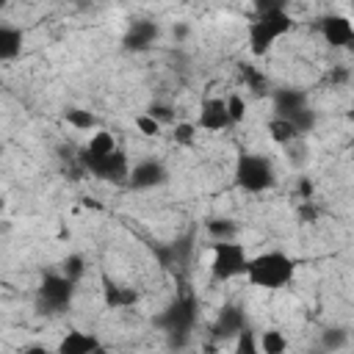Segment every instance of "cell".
Segmentation results:
<instances>
[{
	"label": "cell",
	"instance_id": "cell-1",
	"mask_svg": "<svg viewBox=\"0 0 354 354\" xmlns=\"http://www.w3.org/2000/svg\"><path fill=\"white\" fill-rule=\"evenodd\" d=\"M293 17L285 11L282 3H260L257 17L246 25V39H249V53L252 55H266L285 33H290Z\"/></svg>",
	"mask_w": 354,
	"mask_h": 354
},
{
	"label": "cell",
	"instance_id": "cell-2",
	"mask_svg": "<svg viewBox=\"0 0 354 354\" xmlns=\"http://www.w3.org/2000/svg\"><path fill=\"white\" fill-rule=\"evenodd\" d=\"M293 277H296V260L279 249L254 254L246 268V282L263 290H282L293 282Z\"/></svg>",
	"mask_w": 354,
	"mask_h": 354
},
{
	"label": "cell",
	"instance_id": "cell-3",
	"mask_svg": "<svg viewBox=\"0 0 354 354\" xmlns=\"http://www.w3.org/2000/svg\"><path fill=\"white\" fill-rule=\"evenodd\" d=\"M232 177H235V185L246 194H263L277 183V171H274L271 160L266 155H257V152L238 155Z\"/></svg>",
	"mask_w": 354,
	"mask_h": 354
},
{
	"label": "cell",
	"instance_id": "cell-4",
	"mask_svg": "<svg viewBox=\"0 0 354 354\" xmlns=\"http://www.w3.org/2000/svg\"><path fill=\"white\" fill-rule=\"evenodd\" d=\"M196 324V299L194 296H177L160 315H155V326L160 332H166V337L174 343H185L188 332Z\"/></svg>",
	"mask_w": 354,
	"mask_h": 354
},
{
	"label": "cell",
	"instance_id": "cell-5",
	"mask_svg": "<svg viewBox=\"0 0 354 354\" xmlns=\"http://www.w3.org/2000/svg\"><path fill=\"white\" fill-rule=\"evenodd\" d=\"M249 260L252 257L246 254L243 243H238V241L213 243V252H210V277H213V282H230L235 277H246Z\"/></svg>",
	"mask_w": 354,
	"mask_h": 354
},
{
	"label": "cell",
	"instance_id": "cell-6",
	"mask_svg": "<svg viewBox=\"0 0 354 354\" xmlns=\"http://www.w3.org/2000/svg\"><path fill=\"white\" fill-rule=\"evenodd\" d=\"M116 152H119V147H116V138H113L108 130H97V133L88 138V144L80 149V155H77V163H80V169H83V171H88L91 177L102 180Z\"/></svg>",
	"mask_w": 354,
	"mask_h": 354
},
{
	"label": "cell",
	"instance_id": "cell-7",
	"mask_svg": "<svg viewBox=\"0 0 354 354\" xmlns=\"http://www.w3.org/2000/svg\"><path fill=\"white\" fill-rule=\"evenodd\" d=\"M72 299H75V282L66 279L64 274H47L36 290V307L47 315L69 310Z\"/></svg>",
	"mask_w": 354,
	"mask_h": 354
},
{
	"label": "cell",
	"instance_id": "cell-8",
	"mask_svg": "<svg viewBox=\"0 0 354 354\" xmlns=\"http://www.w3.org/2000/svg\"><path fill=\"white\" fill-rule=\"evenodd\" d=\"M169 183V169L155 160V158H147V160H138L133 169H130V180L127 185L136 188V191H149V188H160Z\"/></svg>",
	"mask_w": 354,
	"mask_h": 354
},
{
	"label": "cell",
	"instance_id": "cell-9",
	"mask_svg": "<svg viewBox=\"0 0 354 354\" xmlns=\"http://www.w3.org/2000/svg\"><path fill=\"white\" fill-rule=\"evenodd\" d=\"M196 127H202L207 133H221V130L232 127V119H230V111H227V97H207V100H202Z\"/></svg>",
	"mask_w": 354,
	"mask_h": 354
},
{
	"label": "cell",
	"instance_id": "cell-10",
	"mask_svg": "<svg viewBox=\"0 0 354 354\" xmlns=\"http://www.w3.org/2000/svg\"><path fill=\"white\" fill-rule=\"evenodd\" d=\"M321 36L335 50L354 47V22L343 14H326L321 17Z\"/></svg>",
	"mask_w": 354,
	"mask_h": 354
},
{
	"label": "cell",
	"instance_id": "cell-11",
	"mask_svg": "<svg viewBox=\"0 0 354 354\" xmlns=\"http://www.w3.org/2000/svg\"><path fill=\"white\" fill-rule=\"evenodd\" d=\"M246 329V313L238 304H224L213 321V337L216 340H235Z\"/></svg>",
	"mask_w": 354,
	"mask_h": 354
},
{
	"label": "cell",
	"instance_id": "cell-12",
	"mask_svg": "<svg viewBox=\"0 0 354 354\" xmlns=\"http://www.w3.org/2000/svg\"><path fill=\"white\" fill-rule=\"evenodd\" d=\"M158 36H160L158 22H152V19H136V22H130L122 44H124V50L141 53V50H149L158 41Z\"/></svg>",
	"mask_w": 354,
	"mask_h": 354
},
{
	"label": "cell",
	"instance_id": "cell-13",
	"mask_svg": "<svg viewBox=\"0 0 354 354\" xmlns=\"http://www.w3.org/2000/svg\"><path fill=\"white\" fill-rule=\"evenodd\" d=\"M271 102H274V111H277V116H282V119H290V116H296L299 111L310 108L307 91L296 88V86H282V88H274V94H271Z\"/></svg>",
	"mask_w": 354,
	"mask_h": 354
},
{
	"label": "cell",
	"instance_id": "cell-14",
	"mask_svg": "<svg viewBox=\"0 0 354 354\" xmlns=\"http://www.w3.org/2000/svg\"><path fill=\"white\" fill-rule=\"evenodd\" d=\"M100 346H102V343H100L97 335L83 332V329H69V332L61 337L55 354H94Z\"/></svg>",
	"mask_w": 354,
	"mask_h": 354
},
{
	"label": "cell",
	"instance_id": "cell-15",
	"mask_svg": "<svg viewBox=\"0 0 354 354\" xmlns=\"http://www.w3.org/2000/svg\"><path fill=\"white\" fill-rule=\"evenodd\" d=\"M191 238H177V241H169L163 246H155V257L160 260L163 268H183L191 257Z\"/></svg>",
	"mask_w": 354,
	"mask_h": 354
},
{
	"label": "cell",
	"instance_id": "cell-16",
	"mask_svg": "<svg viewBox=\"0 0 354 354\" xmlns=\"http://www.w3.org/2000/svg\"><path fill=\"white\" fill-rule=\"evenodd\" d=\"M22 55V28L11 22H0V61L11 64Z\"/></svg>",
	"mask_w": 354,
	"mask_h": 354
},
{
	"label": "cell",
	"instance_id": "cell-17",
	"mask_svg": "<svg viewBox=\"0 0 354 354\" xmlns=\"http://www.w3.org/2000/svg\"><path fill=\"white\" fill-rule=\"evenodd\" d=\"M102 299H105V304L111 310H124V307H133L138 301V293L133 288H124V285L102 279Z\"/></svg>",
	"mask_w": 354,
	"mask_h": 354
},
{
	"label": "cell",
	"instance_id": "cell-18",
	"mask_svg": "<svg viewBox=\"0 0 354 354\" xmlns=\"http://www.w3.org/2000/svg\"><path fill=\"white\" fill-rule=\"evenodd\" d=\"M268 138L274 141V144H279V147H288V144H293L296 138H301V133L296 130V124L290 122V119H282V116H274V119H268Z\"/></svg>",
	"mask_w": 354,
	"mask_h": 354
},
{
	"label": "cell",
	"instance_id": "cell-19",
	"mask_svg": "<svg viewBox=\"0 0 354 354\" xmlns=\"http://www.w3.org/2000/svg\"><path fill=\"white\" fill-rule=\"evenodd\" d=\"M207 235L213 243H224V241H235L238 235V224L232 218H207Z\"/></svg>",
	"mask_w": 354,
	"mask_h": 354
},
{
	"label": "cell",
	"instance_id": "cell-20",
	"mask_svg": "<svg viewBox=\"0 0 354 354\" xmlns=\"http://www.w3.org/2000/svg\"><path fill=\"white\" fill-rule=\"evenodd\" d=\"M238 75H241V80L246 83V88H252L254 94H266V91H268V77H266L260 69H254L252 64H241V66H238Z\"/></svg>",
	"mask_w": 354,
	"mask_h": 354
},
{
	"label": "cell",
	"instance_id": "cell-21",
	"mask_svg": "<svg viewBox=\"0 0 354 354\" xmlns=\"http://www.w3.org/2000/svg\"><path fill=\"white\" fill-rule=\"evenodd\" d=\"M348 340H351V332H346L343 326H329L321 332V348L324 351H340L348 346Z\"/></svg>",
	"mask_w": 354,
	"mask_h": 354
},
{
	"label": "cell",
	"instance_id": "cell-22",
	"mask_svg": "<svg viewBox=\"0 0 354 354\" xmlns=\"http://www.w3.org/2000/svg\"><path fill=\"white\" fill-rule=\"evenodd\" d=\"M260 351L263 354H285L288 337L279 329H266V332H260Z\"/></svg>",
	"mask_w": 354,
	"mask_h": 354
},
{
	"label": "cell",
	"instance_id": "cell-23",
	"mask_svg": "<svg viewBox=\"0 0 354 354\" xmlns=\"http://www.w3.org/2000/svg\"><path fill=\"white\" fill-rule=\"evenodd\" d=\"M232 354H263L260 351V335L254 329H243L238 337H235V346H232Z\"/></svg>",
	"mask_w": 354,
	"mask_h": 354
},
{
	"label": "cell",
	"instance_id": "cell-24",
	"mask_svg": "<svg viewBox=\"0 0 354 354\" xmlns=\"http://www.w3.org/2000/svg\"><path fill=\"white\" fill-rule=\"evenodd\" d=\"M64 119H66V124H72L75 130H97V116L88 113V111H83V108H69V111L64 113Z\"/></svg>",
	"mask_w": 354,
	"mask_h": 354
},
{
	"label": "cell",
	"instance_id": "cell-25",
	"mask_svg": "<svg viewBox=\"0 0 354 354\" xmlns=\"http://www.w3.org/2000/svg\"><path fill=\"white\" fill-rule=\"evenodd\" d=\"M61 274L77 285V282L83 279V274H86V260H83L80 254H69V257L61 263Z\"/></svg>",
	"mask_w": 354,
	"mask_h": 354
},
{
	"label": "cell",
	"instance_id": "cell-26",
	"mask_svg": "<svg viewBox=\"0 0 354 354\" xmlns=\"http://www.w3.org/2000/svg\"><path fill=\"white\" fill-rule=\"evenodd\" d=\"M196 124L194 122H177L174 124V130H171V138H174V144H180V147H191L194 144V138H196Z\"/></svg>",
	"mask_w": 354,
	"mask_h": 354
},
{
	"label": "cell",
	"instance_id": "cell-27",
	"mask_svg": "<svg viewBox=\"0 0 354 354\" xmlns=\"http://www.w3.org/2000/svg\"><path fill=\"white\" fill-rule=\"evenodd\" d=\"M290 122L296 124V130H299L301 136H307L310 130H315L318 116H315V111H313V108H304V111H299L296 116H290Z\"/></svg>",
	"mask_w": 354,
	"mask_h": 354
},
{
	"label": "cell",
	"instance_id": "cell-28",
	"mask_svg": "<svg viewBox=\"0 0 354 354\" xmlns=\"http://www.w3.org/2000/svg\"><path fill=\"white\" fill-rule=\"evenodd\" d=\"M227 111H230L232 124L243 122V116H246V100L241 94H227Z\"/></svg>",
	"mask_w": 354,
	"mask_h": 354
},
{
	"label": "cell",
	"instance_id": "cell-29",
	"mask_svg": "<svg viewBox=\"0 0 354 354\" xmlns=\"http://www.w3.org/2000/svg\"><path fill=\"white\" fill-rule=\"evenodd\" d=\"M136 127H138L141 136H149V138H152V136H160V127H163V124H160L158 119H152L149 113H138V116H136Z\"/></svg>",
	"mask_w": 354,
	"mask_h": 354
},
{
	"label": "cell",
	"instance_id": "cell-30",
	"mask_svg": "<svg viewBox=\"0 0 354 354\" xmlns=\"http://www.w3.org/2000/svg\"><path fill=\"white\" fill-rule=\"evenodd\" d=\"M144 113H149L152 119H158L160 124H166V122H171L174 119V113H171V105H166V102H152Z\"/></svg>",
	"mask_w": 354,
	"mask_h": 354
},
{
	"label": "cell",
	"instance_id": "cell-31",
	"mask_svg": "<svg viewBox=\"0 0 354 354\" xmlns=\"http://www.w3.org/2000/svg\"><path fill=\"white\" fill-rule=\"evenodd\" d=\"M313 191H315L313 183H310L307 177H301V180H299V196H301V202H310V199H313Z\"/></svg>",
	"mask_w": 354,
	"mask_h": 354
},
{
	"label": "cell",
	"instance_id": "cell-32",
	"mask_svg": "<svg viewBox=\"0 0 354 354\" xmlns=\"http://www.w3.org/2000/svg\"><path fill=\"white\" fill-rule=\"evenodd\" d=\"M174 36H177V39H185V36H188V25H183V22L174 25Z\"/></svg>",
	"mask_w": 354,
	"mask_h": 354
},
{
	"label": "cell",
	"instance_id": "cell-33",
	"mask_svg": "<svg viewBox=\"0 0 354 354\" xmlns=\"http://www.w3.org/2000/svg\"><path fill=\"white\" fill-rule=\"evenodd\" d=\"M25 354H50V351H47L44 346H28V348H25Z\"/></svg>",
	"mask_w": 354,
	"mask_h": 354
},
{
	"label": "cell",
	"instance_id": "cell-34",
	"mask_svg": "<svg viewBox=\"0 0 354 354\" xmlns=\"http://www.w3.org/2000/svg\"><path fill=\"white\" fill-rule=\"evenodd\" d=\"M94 354H108V351H105V346H100V348H97Z\"/></svg>",
	"mask_w": 354,
	"mask_h": 354
},
{
	"label": "cell",
	"instance_id": "cell-35",
	"mask_svg": "<svg viewBox=\"0 0 354 354\" xmlns=\"http://www.w3.org/2000/svg\"><path fill=\"white\" fill-rule=\"evenodd\" d=\"M351 340H354V332H351Z\"/></svg>",
	"mask_w": 354,
	"mask_h": 354
},
{
	"label": "cell",
	"instance_id": "cell-36",
	"mask_svg": "<svg viewBox=\"0 0 354 354\" xmlns=\"http://www.w3.org/2000/svg\"><path fill=\"white\" fill-rule=\"evenodd\" d=\"M174 354H177V351H174Z\"/></svg>",
	"mask_w": 354,
	"mask_h": 354
}]
</instances>
